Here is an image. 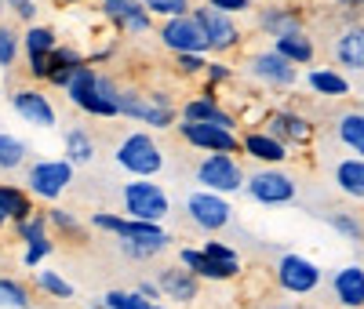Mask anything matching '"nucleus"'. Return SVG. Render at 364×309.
<instances>
[{"label": "nucleus", "mask_w": 364, "mask_h": 309, "mask_svg": "<svg viewBox=\"0 0 364 309\" xmlns=\"http://www.w3.org/2000/svg\"><path fill=\"white\" fill-rule=\"evenodd\" d=\"M102 302H106V309H128V305H132V291L109 288V291L102 295Z\"/></svg>", "instance_id": "obj_46"}, {"label": "nucleus", "mask_w": 364, "mask_h": 309, "mask_svg": "<svg viewBox=\"0 0 364 309\" xmlns=\"http://www.w3.org/2000/svg\"><path fill=\"white\" fill-rule=\"evenodd\" d=\"M273 281H277L281 291H288L295 298H306L324 284V269L302 251H281L277 262H273Z\"/></svg>", "instance_id": "obj_7"}, {"label": "nucleus", "mask_w": 364, "mask_h": 309, "mask_svg": "<svg viewBox=\"0 0 364 309\" xmlns=\"http://www.w3.org/2000/svg\"><path fill=\"white\" fill-rule=\"evenodd\" d=\"M113 161H117L120 171L132 175V178H154L164 168V149H161V142L154 135L142 128V131H128L113 146Z\"/></svg>", "instance_id": "obj_3"}, {"label": "nucleus", "mask_w": 364, "mask_h": 309, "mask_svg": "<svg viewBox=\"0 0 364 309\" xmlns=\"http://www.w3.org/2000/svg\"><path fill=\"white\" fill-rule=\"evenodd\" d=\"M336 139L350 149V157L364 161V113L360 109H343L336 116Z\"/></svg>", "instance_id": "obj_26"}, {"label": "nucleus", "mask_w": 364, "mask_h": 309, "mask_svg": "<svg viewBox=\"0 0 364 309\" xmlns=\"http://www.w3.org/2000/svg\"><path fill=\"white\" fill-rule=\"evenodd\" d=\"M0 207L11 215L15 226L37 215V204H33V197H29V190L26 185H11V182H0Z\"/></svg>", "instance_id": "obj_28"}, {"label": "nucleus", "mask_w": 364, "mask_h": 309, "mask_svg": "<svg viewBox=\"0 0 364 309\" xmlns=\"http://www.w3.org/2000/svg\"><path fill=\"white\" fill-rule=\"evenodd\" d=\"M200 251L211 255V259H219V262H226V266H245V262H240V251H237V247H230V244H223V240H204Z\"/></svg>", "instance_id": "obj_42"}, {"label": "nucleus", "mask_w": 364, "mask_h": 309, "mask_svg": "<svg viewBox=\"0 0 364 309\" xmlns=\"http://www.w3.org/2000/svg\"><path fill=\"white\" fill-rule=\"evenodd\" d=\"M55 255V240L51 237H44V240H37V244H26V251H22V266L26 269H37L41 262H48Z\"/></svg>", "instance_id": "obj_40"}, {"label": "nucleus", "mask_w": 364, "mask_h": 309, "mask_svg": "<svg viewBox=\"0 0 364 309\" xmlns=\"http://www.w3.org/2000/svg\"><path fill=\"white\" fill-rule=\"evenodd\" d=\"M331 298L339 302V309H364V266L346 262L328 276Z\"/></svg>", "instance_id": "obj_19"}, {"label": "nucleus", "mask_w": 364, "mask_h": 309, "mask_svg": "<svg viewBox=\"0 0 364 309\" xmlns=\"http://www.w3.org/2000/svg\"><path fill=\"white\" fill-rule=\"evenodd\" d=\"M66 99H70L84 116H102V120L120 116V87H117L113 77L99 73L95 66L77 70L73 84L66 87Z\"/></svg>", "instance_id": "obj_2"}, {"label": "nucleus", "mask_w": 364, "mask_h": 309, "mask_svg": "<svg viewBox=\"0 0 364 309\" xmlns=\"http://www.w3.org/2000/svg\"><path fill=\"white\" fill-rule=\"evenodd\" d=\"M331 55H336V66L343 73H364V22L343 26L336 44H331Z\"/></svg>", "instance_id": "obj_22"}, {"label": "nucleus", "mask_w": 364, "mask_h": 309, "mask_svg": "<svg viewBox=\"0 0 364 309\" xmlns=\"http://www.w3.org/2000/svg\"><path fill=\"white\" fill-rule=\"evenodd\" d=\"M142 4H146V11L154 15V18L168 22V18H182V15H193L197 0H142Z\"/></svg>", "instance_id": "obj_36"}, {"label": "nucleus", "mask_w": 364, "mask_h": 309, "mask_svg": "<svg viewBox=\"0 0 364 309\" xmlns=\"http://www.w3.org/2000/svg\"><path fill=\"white\" fill-rule=\"evenodd\" d=\"M0 309H33V295L15 276H0Z\"/></svg>", "instance_id": "obj_34"}, {"label": "nucleus", "mask_w": 364, "mask_h": 309, "mask_svg": "<svg viewBox=\"0 0 364 309\" xmlns=\"http://www.w3.org/2000/svg\"><path fill=\"white\" fill-rule=\"evenodd\" d=\"M248 77L255 84H262L266 91H291L299 84V66H291L284 55L266 48V51L248 55Z\"/></svg>", "instance_id": "obj_11"}, {"label": "nucleus", "mask_w": 364, "mask_h": 309, "mask_svg": "<svg viewBox=\"0 0 364 309\" xmlns=\"http://www.w3.org/2000/svg\"><path fill=\"white\" fill-rule=\"evenodd\" d=\"M11 109L26 124H33V128H55L58 124L51 99L44 95V91H37V87H15L11 91Z\"/></svg>", "instance_id": "obj_18"}, {"label": "nucleus", "mask_w": 364, "mask_h": 309, "mask_svg": "<svg viewBox=\"0 0 364 309\" xmlns=\"http://www.w3.org/2000/svg\"><path fill=\"white\" fill-rule=\"evenodd\" d=\"M171 62H175V73L178 77H204L211 58H204V55H175Z\"/></svg>", "instance_id": "obj_41"}, {"label": "nucleus", "mask_w": 364, "mask_h": 309, "mask_svg": "<svg viewBox=\"0 0 364 309\" xmlns=\"http://www.w3.org/2000/svg\"><path fill=\"white\" fill-rule=\"evenodd\" d=\"M128 309H154V302H146L139 291H132V305H128Z\"/></svg>", "instance_id": "obj_48"}, {"label": "nucleus", "mask_w": 364, "mask_h": 309, "mask_svg": "<svg viewBox=\"0 0 364 309\" xmlns=\"http://www.w3.org/2000/svg\"><path fill=\"white\" fill-rule=\"evenodd\" d=\"M336 190L350 200H364V161L360 157H346L336 164Z\"/></svg>", "instance_id": "obj_29"}, {"label": "nucleus", "mask_w": 364, "mask_h": 309, "mask_svg": "<svg viewBox=\"0 0 364 309\" xmlns=\"http://www.w3.org/2000/svg\"><path fill=\"white\" fill-rule=\"evenodd\" d=\"M135 291H139L146 302H154V305L164 298V291H161V284H157V281H139V284H135Z\"/></svg>", "instance_id": "obj_47"}, {"label": "nucleus", "mask_w": 364, "mask_h": 309, "mask_svg": "<svg viewBox=\"0 0 364 309\" xmlns=\"http://www.w3.org/2000/svg\"><path fill=\"white\" fill-rule=\"evenodd\" d=\"M37 291H44L55 302H73L77 298V288L66 281L63 273H55V269H41L37 273Z\"/></svg>", "instance_id": "obj_32"}, {"label": "nucleus", "mask_w": 364, "mask_h": 309, "mask_svg": "<svg viewBox=\"0 0 364 309\" xmlns=\"http://www.w3.org/2000/svg\"><path fill=\"white\" fill-rule=\"evenodd\" d=\"M55 8H73V4H84V0H51Z\"/></svg>", "instance_id": "obj_51"}, {"label": "nucleus", "mask_w": 364, "mask_h": 309, "mask_svg": "<svg viewBox=\"0 0 364 309\" xmlns=\"http://www.w3.org/2000/svg\"><path fill=\"white\" fill-rule=\"evenodd\" d=\"M63 157H66L73 168H84V164L95 161V139L87 135V128L73 124V128L63 131Z\"/></svg>", "instance_id": "obj_27"}, {"label": "nucleus", "mask_w": 364, "mask_h": 309, "mask_svg": "<svg viewBox=\"0 0 364 309\" xmlns=\"http://www.w3.org/2000/svg\"><path fill=\"white\" fill-rule=\"evenodd\" d=\"M339 8H353V11H364V0H336Z\"/></svg>", "instance_id": "obj_49"}, {"label": "nucleus", "mask_w": 364, "mask_h": 309, "mask_svg": "<svg viewBox=\"0 0 364 309\" xmlns=\"http://www.w3.org/2000/svg\"><path fill=\"white\" fill-rule=\"evenodd\" d=\"M190 226H197L200 233H223L233 222V204L223 193H208V190H193L182 204Z\"/></svg>", "instance_id": "obj_9"}, {"label": "nucleus", "mask_w": 364, "mask_h": 309, "mask_svg": "<svg viewBox=\"0 0 364 309\" xmlns=\"http://www.w3.org/2000/svg\"><path fill=\"white\" fill-rule=\"evenodd\" d=\"M302 80H306V87L317 99H350V91H353L350 77L339 66H310Z\"/></svg>", "instance_id": "obj_24"}, {"label": "nucleus", "mask_w": 364, "mask_h": 309, "mask_svg": "<svg viewBox=\"0 0 364 309\" xmlns=\"http://www.w3.org/2000/svg\"><path fill=\"white\" fill-rule=\"evenodd\" d=\"M178 262L208 284H226V281H233V276H240V269H245V266H226L219 259H211V255L200 251V247H178Z\"/></svg>", "instance_id": "obj_21"}, {"label": "nucleus", "mask_w": 364, "mask_h": 309, "mask_svg": "<svg viewBox=\"0 0 364 309\" xmlns=\"http://www.w3.org/2000/svg\"><path fill=\"white\" fill-rule=\"evenodd\" d=\"M154 309H168V305H161V302H157V305H154Z\"/></svg>", "instance_id": "obj_53"}, {"label": "nucleus", "mask_w": 364, "mask_h": 309, "mask_svg": "<svg viewBox=\"0 0 364 309\" xmlns=\"http://www.w3.org/2000/svg\"><path fill=\"white\" fill-rule=\"evenodd\" d=\"M22 55V37L15 33L11 26L0 22V70H11Z\"/></svg>", "instance_id": "obj_38"}, {"label": "nucleus", "mask_w": 364, "mask_h": 309, "mask_svg": "<svg viewBox=\"0 0 364 309\" xmlns=\"http://www.w3.org/2000/svg\"><path fill=\"white\" fill-rule=\"evenodd\" d=\"M48 229H51L48 211H37L33 219H26V222H18V226H15V237H18L22 244H37V240H44V237H48Z\"/></svg>", "instance_id": "obj_39"}, {"label": "nucleus", "mask_w": 364, "mask_h": 309, "mask_svg": "<svg viewBox=\"0 0 364 309\" xmlns=\"http://www.w3.org/2000/svg\"><path fill=\"white\" fill-rule=\"evenodd\" d=\"M200 4H208V8H215V11H226V15H248L252 8H255V0H200Z\"/></svg>", "instance_id": "obj_44"}, {"label": "nucleus", "mask_w": 364, "mask_h": 309, "mask_svg": "<svg viewBox=\"0 0 364 309\" xmlns=\"http://www.w3.org/2000/svg\"><path fill=\"white\" fill-rule=\"evenodd\" d=\"M58 48V33L44 22H33L22 29V55L26 58H48L51 51Z\"/></svg>", "instance_id": "obj_30"}, {"label": "nucleus", "mask_w": 364, "mask_h": 309, "mask_svg": "<svg viewBox=\"0 0 364 309\" xmlns=\"http://www.w3.org/2000/svg\"><path fill=\"white\" fill-rule=\"evenodd\" d=\"M357 109H360V113H364V102H360V106H357Z\"/></svg>", "instance_id": "obj_55"}, {"label": "nucleus", "mask_w": 364, "mask_h": 309, "mask_svg": "<svg viewBox=\"0 0 364 309\" xmlns=\"http://www.w3.org/2000/svg\"><path fill=\"white\" fill-rule=\"evenodd\" d=\"M178 120H190V124H215V128L233 131V135H237V128H240V116H233L230 109H223V106H219V95H204V91H197L193 99L182 102Z\"/></svg>", "instance_id": "obj_16"}, {"label": "nucleus", "mask_w": 364, "mask_h": 309, "mask_svg": "<svg viewBox=\"0 0 364 309\" xmlns=\"http://www.w3.org/2000/svg\"><path fill=\"white\" fill-rule=\"evenodd\" d=\"M99 15L117 29V33H128V37H142L149 29H157L154 15L146 11L142 0H99Z\"/></svg>", "instance_id": "obj_12"}, {"label": "nucleus", "mask_w": 364, "mask_h": 309, "mask_svg": "<svg viewBox=\"0 0 364 309\" xmlns=\"http://www.w3.org/2000/svg\"><path fill=\"white\" fill-rule=\"evenodd\" d=\"M230 80H233V70L226 66V62L211 58V62H208V73H204V87L219 91V87H223V84H230Z\"/></svg>", "instance_id": "obj_43"}, {"label": "nucleus", "mask_w": 364, "mask_h": 309, "mask_svg": "<svg viewBox=\"0 0 364 309\" xmlns=\"http://www.w3.org/2000/svg\"><path fill=\"white\" fill-rule=\"evenodd\" d=\"M178 135H182V142H186V146L200 149L204 157H208V153H230V157H237V153H240V135L223 131V128H215V124L178 120Z\"/></svg>", "instance_id": "obj_14"}, {"label": "nucleus", "mask_w": 364, "mask_h": 309, "mask_svg": "<svg viewBox=\"0 0 364 309\" xmlns=\"http://www.w3.org/2000/svg\"><path fill=\"white\" fill-rule=\"evenodd\" d=\"M120 204H124L128 219L139 222H164L171 215V197L157 178H132L120 190Z\"/></svg>", "instance_id": "obj_4"}, {"label": "nucleus", "mask_w": 364, "mask_h": 309, "mask_svg": "<svg viewBox=\"0 0 364 309\" xmlns=\"http://www.w3.org/2000/svg\"><path fill=\"white\" fill-rule=\"evenodd\" d=\"M266 131L277 142H284L288 149H299L314 142V120L299 109H273L266 116Z\"/></svg>", "instance_id": "obj_15"}, {"label": "nucleus", "mask_w": 364, "mask_h": 309, "mask_svg": "<svg viewBox=\"0 0 364 309\" xmlns=\"http://www.w3.org/2000/svg\"><path fill=\"white\" fill-rule=\"evenodd\" d=\"M4 8H8V4H4V0H0V11H4Z\"/></svg>", "instance_id": "obj_54"}, {"label": "nucleus", "mask_w": 364, "mask_h": 309, "mask_svg": "<svg viewBox=\"0 0 364 309\" xmlns=\"http://www.w3.org/2000/svg\"><path fill=\"white\" fill-rule=\"evenodd\" d=\"M266 309H291V305H266Z\"/></svg>", "instance_id": "obj_52"}, {"label": "nucleus", "mask_w": 364, "mask_h": 309, "mask_svg": "<svg viewBox=\"0 0 364 309\" xmlns=\"http://www.w3.org/2000/svg\"><path fill=\"white\" fill-rule=\"evenodd\" d=\"M146 109H149V95H146V91H139V87H120V116L142 124V120H146Z\"/></svg>", "instance_id": "obj_35"}, {"label": "nucleus", "mask_w": 364, "mask_h": 309, "mask_svg": "<svg viewBox=\"0 0 364 309\" xmlns=\"http://www.w3.org/2000/svg\"><path fill=\"white\" fill-rule=\"evenodd\" d=\"M73 164L66 157H41V161H29L26 168V190L33 200L55 204L70 185H73Z\"/></svg>", "instance_id": "obj_5"}, {"label": "nucleus", "mask_w": 364, "mask_h": 309, "mask_svg": "<svg viewBox=\"0 0 364 309\" xmlns=\"http://www.w3.org/2000/svg\"><path fill=\"white\" fill-rule=\"evenodd\" d=\"M245 193L262 207H288L299 200V182L284 168H259V171H248Z\"/></svg>", "instance_id": "obj_8"}, {"label": "nucleus", "mask_w": 364, "mask_h": 309, "mask_svg": "<svg viewBox=\"0 0 364 309\" xmlns=\"http://www.w3.org/2000/svg\"><path fill=\"white\" fill-rule=\"evenodd\" d=\"M193 175H197L200 190L223 193V197H237V193H245V185H248L245 164L237 157H230V153H208V157H200Z\"/></svg>", "instance_id": "obj_6"}, {"label": "nucleus", "mask_w": 364, "mask_h": 309, "mask_svg": "<svg viewBox=\"0 0 364 309\" xmlns=\"http://www.w3.org/2000/svg\"><path fill=\"white\" fill-rule=\"evenodd\" d=\"M48 222H51V229H58L63 237H70V240H84V226H80V219L77 215H70L66 207H51L48 211Z\"/></svg>", "instance_id": "obj_37"}, {"label": "nucleus", "mask_w": 364, "mask_h": 309, "mask_svg": "<svg viewBox=\"0 0 364 309\" xmlns=\"http://www.w3.org/2000/svg\"><path fill=\"white\" fill-rule=\"evenodd\" d=\"M255 22H259V33H266L269 40L306 29V18H302V11L295 4H262L259 15H255Z\"/></svg>", "instance_id": "obj_20"}, {"label": "nucleus", "mask_w": 364, "mask_h": 309, "mask_svg": "<svg viewBox=\"0 0 364 309\" xmlns=\"http://www.w3.org/2000/svg\"><path fill=\"white\" fill-rule=\"evenodd\" d=\"M29 161V142L11 135V131H0V171H18Z\"/></svg>", "instance_id": "obj_31"}, {"label": "nucleus", "mask_w": 364, "mask_h": 309, "mask_svg": "<svg viewBox=\"0 0 364 309\" xmlns=\"http://www.w3.org/2000/svg\"><path fill=\"white\" fill-rule=\"evenodd\" d=\"M4 4H8V11H11L18 22H26V26L37 22V0H4Z\"/></svg>", "instance_id": "obj_45"}, {"label": "nucleus", "mask_w": 364, "mask_h": 309, "mask_svg": "<svg viewBox=\"0 0 364 309\" xmlns=\"http://www.w3.org/2000/svg\"><path fill=\"white\" fill-rule=\"evenodd\" d=\"M328 226L350 244H364V215H357V211H331Z\"/></svg>", "instance_id": "obj_33"}, {"label": "nucleus", "mask_w": 364, "mask_h": 309, "mask_svg": "<svg viewBox=\"0 0 364 309\" xmlns=\"http://www.w3.org/2000/svg\"><path fill=\"white\" fill-rule=\"evenodd\" d=\"M91 226L113 233L120 255H128L132 262H154L161 251L171 247V233L161 222H139L128 219V215H117V211H95L91 215Z\"/></svg>", "instance_id": "obj_1"}, {"label": "nucleus", "mask_w": 364, "mask_h": 309, "mask_svg": "<svg viewBox=\"0 0 364 309\" xmlns=\"http://www.w3.org/2000/svg\"><path fill=\"white\" fill-rule=\"evenodd\" d=\"M273 51L277 55H284L291 66H314V58H317V44H314V37L306 33V29H299V33H288V37H277L273 40Z\"/></svg>", "instance_id": "obj_25"}, {"label": "nucleus", "mask_w": 364, "mask_h": 309, "mask_svg": "<svg viewBox=\"0 0 364 309\" xmlns=\"http://www.w3.org/2000/svg\"><path fill=\"white\" fill-rule=\"evenodd\" d=\"M157 284H161L164 298H171L175 305H186V302H193V298L200 295V276H197V273H190L182 262H175V266L161 269Z\"/></svg>", "instance_id": "obj_23"}, {"label": "nucleus", "mask_w": 364, "mask_h": 309, "mask_svg": "<svg viewBox=\"0 0 364 309\" xmlns=\"http://www.w3.org/2000/svg\"><path fill=\"white\" fill-rule=\"evenodd\" d=\"M157 37L171 55H208V40H204V29L193 15H182V18H168L157 26Z\"/></svg>", "instance_id": "obj_13"}, {"label": "nucleus", "mask_w": 364, "mask_h": 309, "mask_svg": "<svg viewBox=\"0 0 364 309\" xmlns=\"http://www.w3.org/2000/svg\"><path fill=\"white\" fill-rule=\"evenodd\" d=\"M240 153H245L248 161H255L259 168H281L291 157V149L284 142H277L266 128H252V131L240 135Z\"/></svg>", "instance_id": "obj_17"}, {"label": "nucleus", "mask_w": 364, "mask_h": 309, "mask_svg": "<svg viewBox=\"0 0 364 309\" xmlns=\"http://www.w3.org/2000/svg\"><path fill=\"white\" fill-rule=\"evenodd\" d=\"M8 226H15V222H11V215H8L4 207H0V229H8Z\"/></svg>", "instance_id": "obj_50"}, {"label": "nucleus", "mask_w": 364, "mask_h": 309, "mask_svg": "<svg viewBox=\"0 0 364 309\" xmlns=\"http://www.w3.org/2000/svg\"><path fill=\"white\" fill-rule=\"evenodd\" d=\"M193 18L200 22L204 29V40H208V51L211 55H226V51H237L240 40H245V29L237 26L233 15L226 11H215V8H208L197 0V8H193Z\"/></svg>", "instance_id": "obj_10"}]
</instances>
